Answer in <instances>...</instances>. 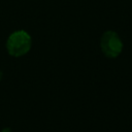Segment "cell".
Returning a JSON list of instances; mask_svg holds the SVG:
<instances>
[{
  "label": "cell",
  "mask_w": 132,
  "mask_h": 132,
  "mask_svg": "<svg viewBox=\"0 0 132 132\" xmlns=\"http://www.w3.org/2000/svg\"><path fill=\"white\" fill-rule=\"evenodd\" d=\"M2 76H3V73H2V71L0 70V80L2 79Z\"/></svg>",
  "instance_id": "4"
},
{
  "label": "cell",
  "mask_w": 132,
  "mask_h": 132,
  "mask_svg": "<svg viewBox=\"0 0 132 132\" xmlns=\"http://www.w3.org/2000/svg\"><path fill=\"white\" fill-rule=\"evenodd\" d=\"M32 46V38L25 30L12 32L6 40L7 53L14 58H20L29 53Z\"/></svg>",
  "instance_id": "1"
},
{
  "label": "cell",
  "mask_w": 132,
  "mask_h": 132,
  "mask_svg": "<svg viewBox=\"0 0 132 132\" xmlns=\"http://www.w3.org/2000/svg\"><path fill=\"white\" fill-rule=\"evenodd\" d=\"M1 132H11V129L8 128V127H6V128H3V129L1 130Z\"/></svg>",
  "instance_id": "3"
},
{
  "label": "cell",
  "mask_w": 132,
  "mask_h": 132,
  "mask_svg": "<svg viewBox=\"0 0 132 132\" xmlns=\"http://www.w3.org/2000/svg\"><path fill=\"white\" fill-rule=\"evenodd\" d=\"M123 41L119 34L114 31H105L100 38V48L103 55L107 58H118L123 52Z\"/></svg>",
  "instance_id": "2"
}]
</instances>
